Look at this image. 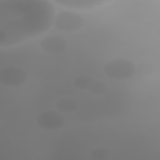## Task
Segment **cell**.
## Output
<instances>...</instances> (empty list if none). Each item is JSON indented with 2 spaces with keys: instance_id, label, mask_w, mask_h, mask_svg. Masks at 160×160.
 <instances>
[{
  "instance_id": "cell-1",
  "label": "cell",
  "mask_w": 160,
  "mask_h": 160,
  "mask_svg": "<svg viewBox=\"0 0 160 160\" xmlns=\"http://www.w3.org/2000/svg\"><path fill=\"white\" fill-rule=\"evenodd\" d=\"M55 12L50 0H0V49L45 34L52 26Z\"/></svg>"
},
{
  "instance_id": "cell-2",
  "label": "cell",
  "mask_w": 160,
  "mask_h": 160,
  "mask_svg": "<svg viewBox=\"0 0 160 160\" xmlns=\"http://www.w3.org/2000/svg\"><path fill=\"white\" fill-rule=\"evenodd\" d=\"M85 25V18L80 11L62 9L55 12L52 20V28L60 32H76L81 30Z\"/></svg>"
},
{
  "instance_id": "cell-3",
  "label": "cell",
  "mask_w": 160,
  "mask_h": 160,
  "mask_svg": "<svg viewBox=\"0 0 160 160\" xmlns=\"http://www.w3.org/2000/svg\"><path fill=\"white\" fill-rule=\"evenodd\" d=\"M102 71L105 76L112 80H128L131 79L136 72V65L124 58H116L106 61L102 65Z\"/></svg>"
},
{
  "instance_id": "cell-4",
  "label": "cell",
  "mask_w": 160,
  "mask_h": 160,
  "mask_svg": "<svg viewBox=\"0 0 160 160\" xmlns=\"http://www.w3.org/2000/svg\"><path fill=\"white\" fill-rule=\"evenodd\" d=\"M29 75L24 68L8 65L0 70V84L6 88H21L28 82Z\"/></svg>"
},
{
  "instance_id": "cell-5",
  "label": "cell",
  "mask_w": 160,
  "mask_h": 160,
  "mask_svg": "<svg viewBox=\"0 0 160 160\" xmlns=\"http://www.w3.org/2000/svg\"><path fill=\"white\" fill-rule=\"evenodd\" d=\"M36 125L42 129V130H48V131H55V130H60L64 125H65V115L60 111H58L56 109L54 110H42L36 115Z\"/></svg>"
},
{
  "instance_id": "cell-6",
  "label": "cell",
  "mask_w": 160,
  "mask_h": 160,
  "mask_svg": "<svg viewBox=\"0 0 160 160\" xmlns=\"http://www.w3.org/2000/svg\"><path fill=\"white\" fill-rule=\"evenodd\" d=\"M54 5H59L62 9L82 11V10H94L101 6L110 4L112 0H50Z\"/></svg>"
},
{
  "instance_id": "cell-7",
  "label": "cell",
  "mask_w": 160,
  "mask_h": 160,
  "mask_svg": "<svg viewBox=\"0 0 160 160\" xmlns=\"http://www.w3.org/2000/svg\"><path fill=\"white\" fill-rule=\"evenodd\" d=\"M40 49L45 54L59 55V54H62L68 49V42H66L65 38L52 34V35L44 36L40 40Z\"/></svg>"
},
{
  "instance_id": "cell-8",
  "label": "cell",
  "mask_w": 160,
  "mask_h": 160,
  "mask_svg": "<svg viewBox=\"0 0 160 160\" xmlns=\"http://www.w3.org/2000/svg\"><path fill=\"white\" fill-rule=\"evenodd\" d=\"M78 108H79L78 101L74 98H70V96L60 98L55 102V109L58 111L62 112L64 115H66V114H74L78 110Z\"/></svg>"
},
{
  "instance_id": "cell-9",
  "label": "cell",
  "mask_w": 160,
  "mask_h": 160,
  "mask_svg": "<svg viewBox=\"0 0 160 160\" xmlns=\"http://www.w3.org/2000/svg\"><path fill=\"white\" fill-rule=\"evenodd\" d=\"M95 79L88 74H80V75H76L72 80V85L78 89V90H84V91H88V89L90 88V85L92 84Z\"/></svg>"
},
{
  "instance_id": "cell-10",
  "label": "cell",
  "mask_w": 160,
  "mask_h": 160,
  "mask_svg": "<svg viewBox=\"0 0 160 160\" xmlns=\"http://www.w3.org/2000/svg\"><path fill=\"white\" fill-rule=\"evenodd\" d=\"M108 90H109V86L106 82L95 79L92 81V84L90 85V88L88 89V92H90L92 95H102V94L108 92Z\"/></svg>"
},
{
  "instance_id": "cell-11",
  "label": "cell",
  "mask_w": 160,
  "mask_h": 160,
  "mask_svg": "<svg viewBox=\"0 0 160 160\" xmlns=\"http://www.w3.org/2000/svg\"><path fill=\"white\" fill-rule=\"evenodd\" d=\"M90 158L95 160H106L110 158V151L104 148H95L90 151Z\"/></svg>"
}]
</instances>
